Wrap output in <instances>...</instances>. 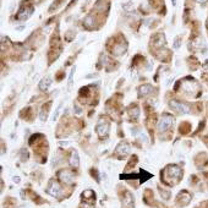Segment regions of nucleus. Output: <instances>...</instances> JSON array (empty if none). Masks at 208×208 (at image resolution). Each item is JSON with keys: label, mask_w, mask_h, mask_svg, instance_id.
<instances>
[{"label": "nucleus", "mask_w": 208, "mask_h": 208, "mask_svg": "<svg viewBox=\"0 0 208 208\" xmlns=\"http://www.w3.org/2000/svg\"><path fill=\"white\" fill-rule=\"evenodd\" d=\"M47 192L50 195V196H54V197H59L61 193V189H60V185H59L56 181H50L49 184L48 189H47Z\"/></svg>", "instance_id": "5"}, {"label": "nucleus", "mask_w": 208, "mask_h": 208, "mask_svg": "<svg viewBox=\"0 0 208 208\" xmlns=\"http://www.w3.org/2000/svg\"><path fill=\"white\" fill-rule=\"evenodd\" d=\"M83 23H85V26H87V27H92V26H93V17H92V16L85 17Z\"/></svg>", "instance_id": "17"}, {"label": "nucleus", "mask_w": 208, "mask_h": 208, "mask_svg": "<svg viewBox=\"0 0 208 208\" xmlns=\"http://www.w3.org/2000/svg\"><path fill=\"white\" fill-rule=\"evenodd\" d=\"M179 47H180V45H179V39H176L175 43H174V48H175V49H177Z\"/></svg>", "instance_id": "22"}, {"label": "nucleus", "mask_w": 208, "mask_h": 208, "mask_svg": "<svg viewBox=\"0 0 208 208\" xmlns=\"http://www.w3.org/2000/svg\"><path fill=\"white\" fill-rule=\"evenodd\" d=\"M172 1H173V6H175L176 5V0H172Z\"/></svg>", "instance_id": "25"}, {"label": "nucleus", "mask_w": 208, "mask_h": 208, "mask_svg": "<svg viewBox=\"0 0 208 208\" xmlns=\"http://www.w3.org/2000/svg\"><path fill=\"white\" fill-rule=\"evenodd\" d=\"M130 114H131V116H134V118L136 119V118H138L140 110H138V108H137V107H134V109H131V110H130Z\"/></svg>", "instance_id": "20"}, {"label": "nucleus", "mask_w": 208, "mask_h": 208, "mask_svg": "<svg viewBox=\"0 0 208 208\" xmlns=\"http://www.w3.org/2000/svg\"><path fill=\"white\" fill-rule=\"evenodd\" d=\"M109 123L105 120V119H99V121L96 125V131L98 134L101 138H105L108 136V132H109Z\"/></svg>", "instance_id": "4"}, {"label": "nucleus", "mask_w": 208, "mask_h": 208, "mask_svg": "<svg viewBox=\"0 0 208 208\" xmlns=\"http://www.w3.org/2000/svg\"><path fill=\"white\" fill-rule=\"evenodd\" d=\"M169 107L172 110H174L175 113H179V114H187L190 113V107L187 105L186 103H182V102H179V101H170L169 102Z\"/></svg>", "instance_id": "3"}, {"label": "nucleus", "mask_w": 208, "mask_h": 208, "mask_svg": "<svg viewBox=\"0 0 208 208\" xmlns=\"http://www.w3.org/2000/svg\"><path fill=\"white\" fill-rule=\"evenodd\" d=\"M70 164L72 166H78V164H80V157H78V153L76 151H74L71 153V157H70Z\"/></svg>", "instance_id": "13"}, {"label": "nucleus", "mask_w": 208, "mask_h": 208, "mask_svg": "<svg viewBox=\"0 0 208 208\" xmlns=\"http://www.w3.org/2000/svg\"><path fill=\"white\" fill-rule=\"evenodd\" d=\"M33 12V7H22L21 10H20V12L17 14V18L21 20V21H23V20H27L29 16L32 15Z\"/></svg>", "instance_id": "9"}, {"label": "nucleus", "mask_w": 208, "mask_h": 208, "mask_svg": "<svg viewBox=\"0 0 208 208\" xmlns=\"http://www.w3.org/2000/svg\"><path fill=\"white\" fill-rule=\"evenodd\" d=\"M196 1H197V3H201V4H202V3H204V1H206V0H196Z\"/></svg>", "instance_id": "24"}, {"label": "nucleus", "mask_w": 208, "mask_h": 208, "mask_svg": "<svg viewBox=\"0 0 208 208\" xmlns=\"http://www.w3.org/2000/svg\"><path fill=\"white\" fill-rule=\"evenodd\" d=\"M124 10H125V11H127V12L132 11V10H134V3H132V1H130V3L125 4V5H124Z\"/></svg>", "instance_id": "19"}, {"label": "nucleus", "mask_w": 208, "mask_h": 208, "mask_svg": "<svg viewBox=\"0 0 208 208\" xmlns=\"http://www.w3.org/2000/svg\"><path fill=\"white\" fill-rule=\"evenodd\" d=\"M52 86V78L49 77V76H45L44 78H42L41 82H39V90L41 91H48L49 90V87Z\"/></svg>", "instance_id": "10"}, {"label": "nucleus", "mask_w": 208, "mask_h": 208, "mask_svg": "<svg viewBox=\"0 0 208 208\" xmlns=\"http://www.w3.org/2000/svg\"><path fill=\"white\" fill-rule=\"evenodd\" d=\"M49 108H50V103H47V104H45V109H44V107H43L42 112H41V115H39V118H41L42 121H45V120H47V118H48V109H49Z\"/></svg>", "instance_id": "16"}, {"label": "nucleus", "mask_w": 208, "mask_h": 208, "mask_svg": "<svg viewBox=\"0 0 208 208\" xmlns=\"http://www.w3.org/2000/svg\"><path fill=\"white\" fill-rule=\"evenodd\" d=\"M174 124V118L172 115H163L159 121H158L157 124V127H158V131H159L161 134L165 132L166 130H169V128L173 126Z\"/></svg>", "instance_id": "2"}, {"label": "nucleus", "mask_w": 208, "mask_h": 208, "mask_svg": "<svg viewBox=\"0 0 208 208\" xmlns=\"http://www.w3.org/2000/svg\"><path fill=\"white\" fill-rule=\"evenodd\" d=\"M14 181H16V182H20V177H18V176H15V177H14Z\"/></svg>", "instance_id": "23"}, {"label": "nucleus", "mask_w": 208, "mask_h": 208, "mask_svg": "<svg viewBox=\"0 0 208 208\" xmlns=\"http://www.w3.org/2000/svg\"><path fill=\"white\" fill-rule=\"evenodd\" d=\"M152 91V86L151 85H142L140 88H138V93H140V96H147L150 94Z\"/></svg>", "instance_id": "12"}, {"label": "nucleus", "mask_w": 208, "mask_h": 208, "mask_svg": "<svg viewBox=\"0 0 208 208\" xmlns=\"http://www.w3.org/2000/svg\"><path fill=\"white\" fill-rule=\"evenodd\" d=\"M125 50H126V45L124 44H118V45H115V48L113 49V52H114V54L115 55H121L123 53H125Z\"/></svg>", "instance_id": "15"}, {"label": "nucleus", "mask_w": 208, "mask_h": 208, "mask_svg": "<svg viewBox=\"0 0 208 208\" xmlns=\"http://www.w3.org/2000/svg\"><path fill=\"white\" fill-rule=\"evenodd\" d=\"M75 71H76V66L74 65V67L71 69V72H70V76H69V83H71V81H72V77H74V75H75Z\"/></svg>", "instance_id": "21"}, {"label": "nucleus", "mask_w": 208, "mask_h": 208, "mask_svg": "<svg viewBox=\"0 0 208 208\" xmlns=\"http://www.w3.org/2000/svg\"><path fill=\"white\" fill-rule=\"evenodd\" d=\"M182 90L186 92V93H193V92H196V90H197V85L193 82V81H190V80H185L184 82H182Z\"/></svg>", "instance_id": "6"}, {"label": "nucleus", "mask_w": 208, "mask_h": 208, "mask_svg": "<svg viewBox=\"0 0 208 208\" xmlns=\"http://www.w3.org/2000/svg\"><path fill=\"white\" fill-rule=\"evenodd\" d=\"M134 206V197L130 195V193H125V197L123 200V207L124 208H130Z\"/></svg>", "instance_id": "11"}, {"label": "nucleus", "mask_w": 208, "mask_h": 208, "mask_svg": "<svg viewBox=\"0 0 208 208\" xmlns=\"http://www.w3.org/2000/svg\"><path fill=\"white\" fill-rule=\"evenodd\" d=\"M128 152H130V147H128V145L126 142H120L115 148V153L119 155H123V157L126 155Z\"/></svg>", "instance_id": "8"}, {"label": "nucleus", "mask_w": 208, "mask_h": 208, "mask_svg": "<svg viewBox=\"0 0 208 208\" xmlns=\"http://www.w3.org/2000/svg\"><path fill=\"white\" fill-rule=\"evenodd\" d=\"M154 45L155 47H164L165 45V39L163 34H157L155 41H154Z\"/></svg>", "instance_id": "14"}, {"label": "nucleus", "mask_w": 208, "mask_h": 208, "mask_svg": "<svg viewBox=\"0 0 208 208\" xmlns=\"http://www.w3.org/2000/svg\"><path fill=\"white\" fill-rule=\"evenodd\" d=\"M61 107H63V103H60L58 105V108H56V110H55V113L53 114V116H52V120L53 121H55L56 119H58V116H59V113H60V110H61Z\"/></svg>", "instance_id": "18"}, {"label": "nucleus", "mask_w": 208, "mask_h": 208, "mask_svg": "<svg viewBox=\"0 0 208 208\" xmlns=\"http://www.w3.org/2000/svg\"><path fill=\"white\" fill-rule=\"evenodd\" d=\"M59 179H60L63 182L71 184L72 180H74V174L70 170H63V172L59 173Z\"/></svg>", "instance_id": "7"}, {"label": "nucleus", "mask_w": 208, "mask_h": 208, "mask_svg": "<svg viewBox=\"0 0 208 208\" xmlns=\"http://www.w3.org/2000/svg\"><path fill=\"white\" fill-rule=\"evenodd\" d=\"M182 176L181 169L177 165H168L163 172V180L168 185H174Z\"/></svg>", "instance_id": "1"}]
</instances>
